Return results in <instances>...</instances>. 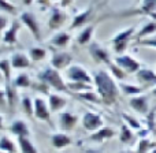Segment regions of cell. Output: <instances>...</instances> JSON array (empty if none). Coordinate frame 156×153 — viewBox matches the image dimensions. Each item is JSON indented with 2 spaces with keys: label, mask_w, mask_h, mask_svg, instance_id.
Listing matches in <instances>:
<instances>
[{
  "label": "cell",
  "mask_w": 156,
  "mask_h": 153,
  "mask_svg": "<svg viewBox=\"0 0 156 153\" xmlns=\"http://www.w3.org/2000/svg\"><path fill=\"white\" fill-rule=\"evenodd\" d=\"M67 88L71 94L82 93V92L93 90V83H86V82H71V81H66Z\"/></svg>",
  "instance_id": "30"
},
{
  "label": "cell",
  "mask_w": 156,
  "mask_h": 153,
  "mask_svg": "<svg viewBox=\"0 0 156 153\" xmlns=\"http://www.w3.org/2000/svg\"><path fill=\"white\" fill-rule=\"evenodd\" d=\"M134 2H136V3H141V2H143V0H134Z\"/></svg>",
  "instance_id": "54"
},
{
  "label": "cell",
  "mask_w": 156,
  "mask_h": 153,
  "mask_svg": "<svg viewBox=\"0 0 156 153\" xmlns=\"http://www.w3.org/2000/svg\"><path fill=\"white\" fill-rule=\"evenodd\" d=\"M0 82L4 83V78H3V74H2V70H0Z\"/></svg>",
  "instance_id": "51"
},
{
  "label": "cell",
  "mask_w": 156,
  "mask_h": 153,
  "mask_svg": "<svg viewBox=\"0 0 156 153\" xmlns=\"http://www.w3.org/2000/svg\"><path fill=\"white\" fill-rule=\"evenodd\" d=\"M19 21H21V23L30 32L32 37L34 38L37 43H40L41 38H43V34H41V25H40V22H38L37 16L33 12H30V11H25V12H22L21 15H19Z\"/></svg>",
  "instance_id": "5"
},
{
  "label": "cell",
  "mask_w": 156,
  "mask_h": 153,
  "mask_svg": "<svg viewBox=\"0 0 156 153\" xmlns=\"http://www.w3.org/2000/svg\"><path fill=\"white\" fill-rule=\"evenodd\" d=\"M49 45L54 47L56 49H65L70 45L71 43V34L69 32H58L55 36H52V38H49Z\"/></svg>",
  "instance_id": "21"
},
{
  "label": "cell",
  "mask_w": 156,
  "mask_h": 153,
  "mask_svg": "<svg viewBox=\"0 0 156 153\" xmlns=\"http://www.w3.org/2000/svg\"><path fill=\"white\" fill-rule=\"evenodd\" d=\"M0 11L10 15H16L18 14V7L10 0H0Z\"/></svg>",
  "instance_id": "39"
},
{
  "label": "cell",
  "mask_w": 156,
  "mask_h": 153,
  "mask_svg": "<svg viewBox=\"0 0 156 153\" xmlns=\"http://www.w3.org/2000/svg\"><path fill=\"white\" fill-rule=\"evenodd\" d=\"M37 79L44 81L52 90L58 92V93H67V92L70 93V90L67 88V83H66V79L62 77L60 71H58L56 68L51 67V66L38 71Z\"/></svg>",
  "instance_id": "2"
},
{
  "label": "cell",
  "mask_w": 156,
  "mask_h": 153,
  "mask_svg": "<svg viewBox=\"0 0 156 153\" xmlns=\"http://www.w3.org/2000/svg\"><path fill=\"white\" fill-rule=\"evenodd\" d=\"M93 12H94V7L93 4H90L89 7H86L85 10H81L74 15L73 21L70 23V30H76V29H80V27H83L86 25L90 23L92 18H93Z\"/></svg>",
  "instance_id": "11"
},
{
  "label": "cell",
  "mask_w": 156,
  "mask_h": 153,
  "mask_svg": "<svg viewBox=\"0 0 156 153\" xmlns=\"http://www.w3.org/2000/svg\"><path fill=\"white\" fill-rule=\"evenodd\" d=\"M0 70H2L3 78H4V85L12 82V75H11V71L14 70L12 66H11V60L10 59H0Z\"/></svg>",
  "instance_id": "31"
},
{
  "label": "cell",
  "mask_w": 156,
  "mask_h": 153,
  "mask_svg": "<svg viewBox=\"0 0 156 153\" xmlns=\"http://www.w3.org/2000/svg\"><path fill=\"white\" fill-rule=\"evenodd\" d=\"M0 153H5V152H3V151H0Z\"/></svg>",
  "instance_id": "55"
},
{
  "label": "cell",
  "mask_w": 156,
  "mask_h": 153,
  "mask_svg": "<svg viewBox=\"0 0 156 153\" xmlns=\"http://www.w3.org/2000/svg\"><path fill=\"white\" fill-rule=\"evenodd\" d=\"M115 135H116V131L112 129V127H105V126H103L101 129H99L97 131L90 133V135H89V140H90L92 142L103 144V142H105V141H108V140H111V138H114Z\"/></svg>",
  "instance_id": "19"
},
{
  "label": "cell",
  "mask_w": 156,
  "mask_h": 153,
  "mask_svg": "<svg viewBox=\"0 0 156 153\" xmlns=\"http://www.w3.org/2000/svg\"><path fill=\"white\" fill-rule=\"evenodd\" d=\"M81 123H82L83 129L88 133H94L104 126V119H103V116L100 113L88 111V112H85L82 115Z\"/></svg>",
  "instance_id": "9"
},
{
  "label": "cell",
  "mask_w": 156,
  "mask_h": 153,
  "mask_svg": "<svg viewBox=\"0 0 156 153\" xmlns=\"http://www.w3.org/2000/svg\"><path fill=\"white\" fill-rule=\"evenodd\" d=\"M118 137H119V141H121L122 144L129 145V144H132L133 141H134L136 135H134V133H133V129H130V127L123 122V123L121 124V129H119Z\"/></svg>",
  "instance_id": "27"
},
{
  "label": "cell",
  "mask_w": 156,
  "mask_h": 153,
  "mask_svg": "<svg viewBox=\"0 0 156 153\" xmlns=\"http://www.w3.org/2000/svg\"><path fill=\"white\" fill-rule=\"evenodd\" d=\"M136 34V26H129L125 29L119 30L118 33H115L112 38H111V45H112V51L116 55L125 54V51L127 49L130 41L134 40Z\"/></svg>",
  "instance_id": "3"
},
{
  "label": "cell",
  "mask_w": 156,
  "mask_h": 153,
  "mask_svg": "<svg viewBox=\"0 0 156 153\" xmlns=\"http://www.w3.org/2000/svg\"><path fill=\"white\" fill-rule=\"evenodd\" d=\"M32 88L34 89L36 92H40L41 94H45L47 97L49 96V94H51V88H49L48 85H47L45 82H44V81H40V79H37L36 81V82H33V85H32Z\"/></svg>",
  "instance_id": "40"
},
{
  "label": "cell",
  "mask_w": 156,
  "mask_h": 153,
  "mask_svg": "<svg viewBox=\"0 0 156 153\" xmlns=\"http://www.w3.org/2000/svg\"><path fill=\"white\" fill-rule=\"evenodd\" d=\"M7 104V94H5V89L0 88V107H4Z\"/></svg>",
  "instance_id": "44"
},
{
  "label": "cell",
  "mask_w": 156,
  "mask_h": 153,
  "mask_svg": "<svg viewBox=\"0 0 156 153\" xmlns=\"http://www.w3.org/2000/svg\"><path fill=\"white\" fill-rule=\"evenodd\" d=\"M12 83L16 89H27V88H32L33 81H32V78H30L29 74L19 73L16 77H14Z\"/></svg>",
  "instance_id": "29"
},
{
  "label": "cell",
  "mask_w": 156,
  "mask_h": 153,
  "mask_svg": "<svg viewBox=\"0 0 156 153\" xmlns=\"http://www.w3.org/2000/svg\"><path fill=\"white\" fill-rule=\"evenodd\" d=\"M21 26H22L21 21H18V19L11 21L10 26L3 33V43L7 44V45L18 44V34H19V30H21Z\"/></svg>",
  "instance_id": "16"
},
{
  "label": "cell",
  "mask_w": 156,
  "mask_h": 153,
  "mask_svg": "<svg viewBox=\"0 0 156 153\" xmlns=\"http://www.w3.org/2000/svg\"><path fill=\"white\" fill-rule=\"evenodd\" d=\"M11 134H14L16 138H21V137H29L30 135V129L27 126V123L22 119H15L12 123L10 124L8 127Z\"/></svg>",
  "instance_id": "22"
},
{
  "label": "cell",
  "mask_w": 156,
  "mask_h": 153,
  "mask_svg": "<svg viewBox=\"0 0 156 153\" xmlns=\"http://www.w3.org/2000/svg\"><path fill=\"white\" fill-rule=\"evenodd\" d=\"M21 108L29 118H34V100L29 96H22L21 99Z\"/></svg>",
  "instance_id": "33"
},
{
  "label": "cell",
  "mask_w": 156,
  "mask_h": 153,
  "mask_svg": "<svg viewBox=\"0 0 156 153\" xmlns=\"http://www.w3.org/2000/svg\"><path fill=\"white\" fill-rule=\"evenodd\" d=\"M10 60L14 70L21 71V70H27V68L32 67V59L25 52H15V54L11 55Z\"/></svg>",
  "instance_id": "18"
},
{
  "label": "cell",
  "mask_w": 156,
  "mask_h": 153,
  "mask_svg": "<svg viewBox=\"0 0 156 153\" xmlns=\"http://www.w3.org/2000/svg\"><path fill=\"white\" fill-rule=\"evenodd\" d=\"M149 153H156V148H155V149H152V151L149 152Z\"/></svg>",
  "instance_id": "53"
},
{
  "label": "cell",
  "mask_w": 156,
  "mask_h": 153,
  "mask_svg": "<svg viewBox=\"0 0 156 153\" xmlns=\"http://www.w3.org/2000/svg\"><path fill=\"white\" fill-rule=\"evenodd\" d=\"M93 77V86L96 88L97 94L100 96L103 104L114 105L118 103L121 89L116 79L110 74V71L96 70L92 74Z\"/></svg>",
  "instance_id": "1"
},
{
  "label": "cell",
  "mask_w": 156,
  "mask_h": 153,
  "mask_svg": "<svg viewBox=\"0 0 156 153\" xmlns=\"http://www.w3.org/2000/svg\"><path fill=\"white\" fill-rule=\"evenodd\" d=\"M18 144H19V148H21L22 153H38L36 145L32 142V140L29 137L18 138Z\"/></svg>",
  "instance_id": "34"
},
{
  "label": "cell",
  "mask_w": 156,
  "mask_h": 153,
  "mask_svg": "<svg viewBox=\"0 0 156 153\" xmlns=\"http://www.w3.org/2000/svg\"><path fill=\"white\" fill-rule=\"evenodd\" d=\"M5 89V94H7V105L10 108L11 112H14L16 104L19 103V94H18V89L14 86V83H8V85H4Z\"/></svg>",
  "instance_id": "24"
},
{
  "label": "cell",
  "mask_w": 156,
  "mask_h": 153,
  "mask_svg": "<svg viewBox=\"0 0 156 153\" xmlns=\"http://www.w3.org/2000/svg\"><path fill=\"white\" fill-rule=\"evenodd\" d=\"M108 70H110V74L115 78L118 82H125V79H126L127 75H129V74H127L123 68L119 67V66L116 64L114 60L110 63V64H108Z\"/></svg>",
  "instance_id": "32"
},
{
  "label": "cell",
  "mask_w": 156,
  "mask_h": 153,
  "mask_svg": "<svg viewBox=\"0 0 156 153\" xmlns=\"http://www.w3.org/2000/svg\"><path fill=\"white\" fill-rule=\"evenodd\" d=\"M114 62L121 68H123L127 74H136L143 67V64H141L136 57H133L132 55H127V54H122V55L115 56L114 57Z\"/></svg>",
  "instance_id": "10"
},
{
  "label": "cell",
  "mask_w": 156,
  "mask_h": 153,
  "mask_svg": "<svg viewBox=\"0 0 156 153\" xmlns=\"http://www.w3.org/2000/svg\"><path fill=\"white\" fill-rule=\"evenodd\" d=\"M3 129H4V118L0 115V130H3Z\"/></svg>",
  "instance_id": "48"
},
{
  "label": "cell",
  "mask_w": 156,
  "mask_h": 153,
  "mask_svg": "<svg viewBox=\"0 0 156 153\" xmlns=\"http://www.w3.org/2000/svg\"><path fill=\"white\" fill-rule=\"evenodd\" d=\"M97 27V22H92V23L86 25L81 29V32L77 36V44L81 47L83 45H89L92 43V37H93V33Z\"/></svg>",
  "instance_id": "20"
},
{
  "label": "cell",
  "mask_w": 156,
  "mask_h": 153,
  "mask_svg": "<svg viewBox=\"0 0 156 153\" xmlns=\"http://www.w3.org/2000/svg\"><path fill=\"white\" fill-rule=\"evenodd\" d=\"M155 111H149L148 115H147V129L149 131L155 133Z\"/></svg>",
  "instance_id": "42"
},
{
  "label": "cell",
  "mask_w": 156,
  "mask_h": 153,
  "mask_svg": "<svg viewBox=\"0 0 156 153\" xmlns=\"http://www.w3.org/2000/svg\"><path fill=\"white\" fill-rule=\"evenodd\" d=\"M51 12L48 16V29L55 32L59 30L60 27H63L66 25V22H69V14L65 11V8L59 7V5H52Z\"/></svg>",
  "instance_id": "6"
},
{
  "label": "cell",
  "mask_w": 156,
  "mask_h": 153,
  "mask_svg": "<svg viewBox=\"0 0 156 153\" xmlns=\"http://www.w3.org/2000/svg\"><path fill=\"white\" fill-rule=\"evenodd\" d=\"M155 148H156V142L151 141L148 137L140 138V141H138V144H137V148H136V152L137 153H149Z\"/></svg>",
  "instance_id": "37"
},
{
  "label": "cell",
  "mask_w": 156,
  "mask_h": 153,
  "mask_svg": "<svg viewBox=\"0 0 156 153\" xmlns=\"http://www.w3.org/2000/svg\"><path fill=\"white\" fill-rule=\"evenodd\" d=\"M36 2L43 10H47V8L51 7V0H36Z\"/></svg>",
  "instance_id": "45"
},
{
  "label": "cell",
  "mask_w": 156,
  "mask_h": 153,
  "mask_svg": "<svg viewBox=\"0 0 156 153\" xmlns=\"http://www.w3.org/2000/svg\"><path fill=\"white\" fill-rule=\"evenodd\" d=\"M105 2H108V0H105Z\"/></svg>",
  "instance_id": "56"
},
{
  "label": "cell",
  "mask_w": 156,
  "mask_h": 153,
  "mask_svg": "<svg viewBox=\"0 0 156 153\" xmlns=\"http://www.w3.org/2000/svg\"><path fill=\"white\" fill-rule=\"evenodd\" d=\"M29 57L32 59V62L38 63V62H43V60L47 59L48 56V51H47L44 47H32L27 52Z\"/></svg>",
  "instance_id": "28"
},
{
  "label": "cell",
  "mask_w": 156,
  "mask_h": 153,
  "mask_svg": "<svg viewBox=\"0 0 156 153\" xmlns=\"http://www.w3.org/2000/svg\"><path fill=\"white\" fill-rule=\"evenodd\" d=\"M122 119H123V122L127 124V126L130 127V129H133V130H140V129H143V124H141V122L138 120V119H136L134 116H132V115H129V113H122Z\"/></svg>",
  "instance_id": "38"
},
{
  "label": "cell",
  "mask_w": 156,
  "mask_h": 153,
  "mask_svg": "<svg viewBox=\"0 0 156 153\" xmlns=\"http://www.w3.org/2000/svg\"><path fill=\"white\" fill-rule=\"evenodd\" d=\"M119 89H121V93H123L125 96H137L145 92V89L140 85H133V83H127V82H119Z\"/></svg>",
  "instance_id": "26"
},
{
  "label": "cell",
  "mask_w": 156,
  "mask_h": 153,
  "mask_svg": "<svg viewBox=\"0 0 156 153\" xmlns=\"http://www.w3.org/2000/svg\"><path fill=\"white\" fill-rule=\"evenodd\" d=\"M152 94H154V96L156 97V86H155V88H154V89H152Z\"/></svg>",
  "instance_id": "52"
},
{
  "label": "cell",
  "mask_w": 156,
  "mask_h": 153,
  "mask_svg": "<svg viewBox=\"0 0 156 153\" xmlns=\"http://www.w3.org/2000/svg\"><path fill=\"white\" fill-rule=\"evenodd\" d=\"M129 105L132 110H134L140 115H148L149 112V99L147 94L141 93L137 96H133L129 99Z\"/></svg>",
  "instance_id": "15"
},
{
  "label": "cell",
  "mask_w": 156,
  "mask_h": 153,
  "mask_svg": "<svg viewBox=\"0 0 156 153\" xmlns=\"http://www.w3.org/2000/svg\"><path fill=\"white\" fill-rule=\"evenodd\" d=\"M88 52L90 55V59L93 60L96 64H110L112 62L111 54L105 47H103L99 41H92L88 45Z\"/></svg>",
  "instance_id": "4"
},
{
  "label": "cell",
  "mask_w": 156,
  "mask_h": 153,
  "mask_svg": "<svg viewBox=\"0 0 156 153\" xmlns=\"http://www.w3.org/2000/svg\"><path fill=\"white\" fill-rule=\"evenodd\" d=\"M138 47H145V48H154L156 49V37L155 36H151V37H147L143 38V40H138L136 41Z\"/></svg>",
  "instance_id": "41"
},
{
  "label": "cell",
  "mask_w": 156,
  "mask_h": 153,
  "mask_svg": "<svg viewBox=\"0 0 156 153\" xmlns=\"http://www.w3.org/2000/svg\"><path fill=\"white\" fill-rule=\"evenodd\" d=\"M85 153H101V152L96 151V149H85Z\"/></svg>",
  "instance_id": "50"
},
{
  "label": "cell",
  "mask_w": 156,
  "mask_h": 153,
  "mask_svg": "<svg viewBox=\"0 0 156 153\" xmlns=\"http://www.w3.org/2000/svg\"><path fill=\"white\" fill-rule=\"evenodd\" d=\"M74 96H77L80 100H83V101H88V103H93V104H100V103H103L100 96L97 94V92H94V90L82 92V93H77V94H74Z\"/></svg>",
  "instance_id": "35"
},
{
  "label": "cell",
  "mask_w": 156,
  "mask_h": 153,
  "mask_svg": "<svg viewBox=\"0 0 156 153\" xmlns=\"http://www.w3.org/2000/svg\"><path fill=\"white\" fill-rule=\"evenodd\" d=\"M73 144V138L67 133H54L51 135V145L55 149H65Z\"/></svg>",
  "instance_id": "23"
},
{
  "label": "cell",
  "mask_w": 156,
  "mask_h": 153,
  "mask_svg": "<svg viewBox=\"0 0 156 153\" xmlns=\"http://www.w3.org/2000/svg\"><path fill=\"white\" fill-rule=\"evenodd\" d=\"M80 118L70 111H62L58 113V126L62 131H71L76 129Z\"/></svg>",
  "instance_id": "14"
},
{
  "label": "cell",
  "mask_w": 156,
  "mask_h": 153,
  "mask_svg": "<svg viewBox=\"0 0 156 153\" xmlns=\"http://www.w3.org/2000/svg\"><path fill=\"white\" fill-rule=\"evenodd\" d=\"M65 79L71 81V82L93 83V77H92V74H89L88 70H85L81 64H71L69 68H66Z\"/></svg>",
  "instance_id": "7"
},
{
  "label": "cell",
  "mask_w": 156,
  "mask_h": 153,
  "mask_svg": "<svg viewBox=\"0 0 156 153\" xmlns=\"http://www.w3.org/2000/svg\"><path fill=\"white\" fill-rule=\"evenodd\" d=\"M0 151L5 153H16V145L8 135L0 137Z\"/></svg>",
  "instance_id": "36"
},
{
  "label": "cell",
  "mask_w": 156,
  "mask_h": 153,
  "mask_svg": "<svg viewBox=\"0 0 156 153\" xmlns=\"http://www.w3.org/2000/svg\"><path fill=\"white\" fill-rule=\"evenodd\" d=\"M52 112L49 110L48 101L43 97H36L34 99V119L41 122H45L48 126L54 127L52 123Z\"/></svg>",
  "instance_id": "8"
},
{
  "label": "cell",
  "mask_w": 156,
  "mask_h": 153,
  "mask_svg": "<svg viewBox=\"0 0 156 153\" xmlns=\"http://www.w3.org/2000/svg\"><path fill=\"white\" fill-rule=\"evenodd\" d=\"M118 153H137L136 151H133V149H123V151L118 152Z\"/></svg>",
  "instance_id": "49"
},
{
  "label": "cell",
  "mask_w": 156,
  "mask_h": 153,
  "mask_svg": "<svg viewBox=\"0 0 156 153\" xmlns=\"http://www.w3.org/2000/svg\"><path fill=\"white\" fill-rule=\"evenodd\" d=\"M47 101H48L49 110H51L52 113H59V112H62L66 108V105H67V97L58 93V92H54V93H51L48 96Z\"/></svg>",
  "instance_id": "17"
},
{
  "label": "cell",
  "mask_w": 156,
  "mask_h": 153,
  "mask_svg": "<svg viewBox=\"0 0 156 153\" xmlns=\"http://www.w3.org/2000/svg\"><path fill=\"white\" fill-rule=\"evenodd\" d=\"M8 26H10L8 25V18L5 15H3V14H0V34L4 33Z\"/></svg>",
  "instance_id": "43"
},
{
  "label": "cell",
  "mask_w": 156,
  "mask_h": 153,
  "mask_svg": "<svg viewBox=\"0 0 156 153\" xmlns=\"http://www.w3.org/2000/svg\"><path fill=\"white\" fill-rule=\"evenodd\" d=\"M21 2H22V4H23V5H26V7H29V5H32L33 3L36 2V0H21Z\"/></svg>",
  "instance_id": "47"
},
{
  "label": "cell",
  "mask_w": 156,
  "mask_h": 153,
  "mask_svg": "<svg viewBox=\"0 0 156 153\" xmlns=\"http://www.w3.org/2000/svg\"><path fill=\"white\" fill-rule=\"evenodd\" d=\"M136 75V81L140 86H143L144 89H154L156 86V73L154 70L148 67H141L137 73L134 74Z\"/></svg>",
  "instance_id": "12"
},
{
  "label": "cell",
  "mask_w": 156,
  "mask_h": 153,
  "mask_svg": "<svg viewBox=\"0 0 156 153\" xmlns=\"http://www.w3.org/2000/svg\"><path fill=\"white\" fill-rule=\"evenodd\" d=\"M154 33H156V21L151 19V21H148L147 23H144L143 27H141L138 32H136L134 40L138 41V40H143V38L151 37Z\"/></svg>",
  "instance_id": "25"
},
{
  "label": "cell",
  "mask_w": 156,
  "mask_h": 153,
  "mask_svg": "<svg viewBox=\"0 0 156 153\" xmlns=\"http://www.w3.org/2000/svg\"><path fill=\"white\" fill-rule=\"evenodd\" d=\"M73 64V55L65 51H58L52 54L51 67L56 68L58 71H65Z\"/></svg>",
  "instance_id": "13"
},
{
  "label": "cell",
  "mask_w": 156,
  "mask_h": 153,
  "mask_svg": "<svg viewBox=\"0 0 156 153\" xmlns=\"http://www.w3.org/2000/svg\"><path fill=\"white\" fill-rule=\"evenodd\" d=\"M73 2H74V0H59L58 5H59V7H62V8H67V7H70V5L73 4Z\"/></svg>",
  "instance_id": "46"
}]
</instances>
